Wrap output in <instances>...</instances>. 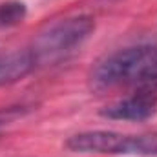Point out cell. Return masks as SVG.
I'll list each match as a JSON object with an SVG mask.
<instances>
[{
  "mask_svg": "<svg viewBox=\"0 0 157 157\" xmlns=\"http://www.w3.org/2000/svg\"><path fill=\"white\" fill-rule=\"evenodd\" d=\"M90 82L95 90L137 84L139 90H157V46L124 48L104 57L91 70Z\"/></svg>",
  "mask_w": 157,
  "mask_h": 157,
  "instance_id": "cell-1",
  "label": "cell"
},
{
  "mask_svg": "<svg viewBox=\"0 0 157 157\" xmlns=\"http://www.w3.org/2000/svg\"><path fill=\"white\" fill-rule=\"evenodd\" d=\"M9 121V113H0V126H4Z\"/></svg>",
  "mask_w": 157,
  "mask_h": 157,
  "instance_id": "cell-8",
  "label": "cell"
},
{
  "mask_svg": "<svg viewBox=\"0 0 157 157\" xmlns=\"http://www.w3.org/2000/svg\"><path fill=\"white\" fill-rule=\"evenodd\" d=\"M122 133L110 130H90L71 135L66 141V148L75 154H108L119 155Z\"/></svg>",
  "mask_w": 157,
  "mask_h": 157,
  "instance_id": "cell-4",
  "label": "cell"
},
{
  "mask_svg": "<svg viewBox=\"0 0 157 157\" xmlns=\"http://www.w3.org/2000/svg\"><path fill=\"white\" fill-rule=\"evenodd\" d=\"M95 29V22L88 15L68 17L46 28L33 40L29 51L35 59V64H51L60 60L80 48Z\"/></svg>",
  "mask_w": 157,
  "mask_h": 157,
  "instance_id": "cell-2",
  "label": "cell"
},
{
  "mask_svg": "<svg viewBox=\"0 0 157 157\" xmlns=\"http://www.w3.org/2000/svg\"><path fill=\"white\" fill-rule=\"evenodd\" d=\"M35 59L29 49L0 51V86L18 82L35 68Z\"/></svg>",
  "mask_w": 157,
  "mask_h": 157,
  "instance_id": "cell-5",
  "label": "cell"
},
{
  "mask_svg": "<svg viewBox=\"0 0 157 157\" xmlns=\"http://www.w3.org/2000/svg\"><path fill=\"white\" fill-rule=\"evenodd\" d=\"M157 110V95L154 90H139L137 93L115 101L101 110V115L113 121H146Z\"/></svg>",
  "mask_w": 157,
  "mask_h": 157,
  "instance_id": "cell-3",
  "label": "cell"
},
{
  "mask_svg": "<svg viewBox=\"0 0 157 157\" xmlns=\"http://www.w3.org/2000/svg\"><path fill=\"white\" fill-rule=\"evenodd\" d=\"M119 155L157 157V133H141V135L122 133Z\"/></svg>",
  "mask_w": 157,
  "mask_h": 157,
  "instance_id": "cell-6",
  "label": "cell"
},
{
  "mask_svg": "<svg viewBox=\"0 0 157 157\" xmlns=\"http://www.w3.org/2000/svg\"><path fill=\"white\" fill-rule=\"evenodd\" d=\"M26 18V6L17 0L0 4V28H13Z\"/></svg>",
  "mask_w": 157,
  "mask_h": 157,
  "instance_id": "cell-7",
  "label": "cell"
}]
</instances>
